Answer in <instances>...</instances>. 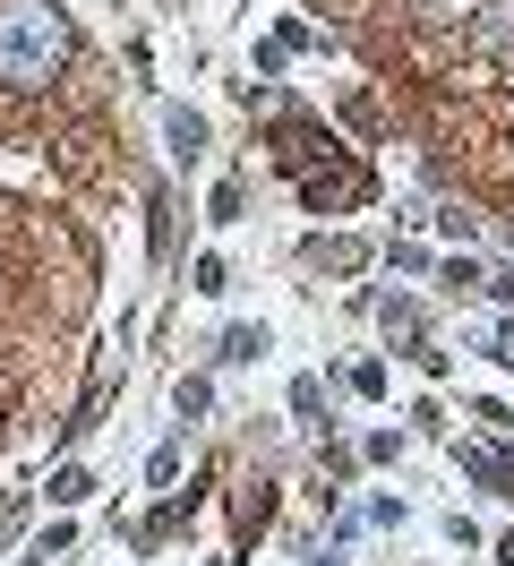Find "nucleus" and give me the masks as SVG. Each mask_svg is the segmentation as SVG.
I'll return each instance as SVG.
<instances>
[{
    "mask_svg": "<svg viewBox=\"0 0 514 566\" xmlns=\"http://www.w3.org/2000/svg\"><path fill=\"white\" fill-rule=\"evenodd\" d=\"M438 275H445V283H454V292H480V283H489V275H480V266H472V258H445Z\"/></svg>",
    "mask_w": 514,
    "mask_h": 566,
    "instance_id": "13",
    "label": "nucleus"
},
{
    "mask_svg": "<svg viewBox=\"0 0 514 566\" xmlns=\"http://www.w3.org/2000/svg\"><path fill=\"white\" fill-rule=\"evenodd\" d=\"M497 558H506V566H514V532H506V541H497Z\"/></svg>",
    "mask_w": 514,
    "mask_h": 566,
    "instance_id": "17",
    "label": "nucleus"
},
{
    "mask_svg": "<svg viewBox=\"0 0 514 566\" xmlns=\"http://www.w3.org/2000/svg\"><path fill=\"white\" fill-rule=\"evenodd\" d=\"M420 326H429V318H420V301H386V335H403L411 353H420Z\"/></svg>",
    "mask_w": 514,
    "mask_h": 566,
    "instance_id": "7",
    "label": "nucleus"
},
{
    "mask_svg": "<svg viewBox=\"0 0 514 566\" xmlns=\"http://www.w3.org/2000/svg\"><path fill=\"white\" fill-rule=\"evenodd\" d=\"M206 403H214L206 378H180V387H171V412H180V421H206Z\"/></svg>",
    "mask_w": 514,
    "mask_h": 566,
    "instance_id": "10",
    "label": "nucleus"
},
{
    "mask_svg": "<svg viewBox=\"0 0 514 566\" xmlns=\"http://www.w3.org/2000/svg\"><path fill=\"white\" fill-rule=\"evenodd\" d=\"M472 52H489L497 70H514V0H489L472 18Z\"/></svg>",
    "mask_w": 514,
    "mask_h": 566,
    "instance_id": "3",
    "label": "nucleus"
},
{
    "mask_svg": "<svg viewBox=\"0 0 514 566\" xmlns=\"http://www.w3.org/2000/svg\"><path fill=\"white\" fill-rule=\"evenodd\" d=\"M292 412H301V421H317V412H326V387H317V378H292Z\"/></svg>",
    "mask_w": 514,
    "mask_h": 566,
    "instance_id": "12",
    "label": "nucleus"
},
{
    "mask_svg": "<svg viewBox=\"0 0 514 566\" xmlns=\"http://www.w3.org/2000/svg\"><path fill=\"white\" fill-rule=\"evenodd\" d=\"M352 395H386V360H360V369H352Z\"/></svg>",
    "mask_w": 514,
    "mask_h": 566,
    "instance_id": "14",
    "label": "nucleus"
},
{
    "mask_svg": "<svg viewBox=\"0 0 514 566\" xmlns=\"http://www.w3.org/2000/svg\"><path fill=\"white\" fill-rule=\"evenodd\" d=\"M317 258H326L335 275H360V266H369V249H360V241H326V249H317Z\"/></svg>",
    "mask_w": 514,
    "mask_h": 566,
    "instance_id": "11",
    "label": "nucleus"
},
{
    "mask_svg": "<svg viewBox=\"0 0 514 566\" xmlns=\"http://www.w3.org/2000/svg\"><path fill=\"white\" fill-rule=\"evenodd\" d=\"M317 566H343V558H317Z\"/></svg>",
    "mask_w": 514,
    "mask_h": 566,
    "instance_id": "18",
    "label": "nucleus"
},
{
    "mask_svg": "<svg viewBox=\"0 0 514 566\" xmlns=\"http://www.w3.org/2000/svg\"><path fill=\"white\" fill-rule=\"evenodd\" d=\"M258 353H266V326H232V335H223V353H214V360H232V369H240V360H258Z\"/></svg>",
    "mask_w": 514,
    "mask_h": 566,
    "instance_id": "8",
    "label": "nucleus"
},
{
    "mask_svg": "<svg viewBox=\"0 0 514 566\" xmlns=\"http://www.w3.org/2000/svg\"><path fill=\"white\" fill-rule=\"evenodd\" d=\"M489 292H497V301H514V266H506V275H489Z\"/></svg>",
    "mask_w": 514,
    "mask_h": 566,
    "instance_id": "16",
    "label": "nucleus"
},
{
    "mask_svg": "<svg viewBox=\"0 0 514 566\" xmlns=\"http://www.w3.org/2000/svg\"><path fill=\"white\" fill-rule=\"evenodd\" d=\"M77 497H95V472L61 463V472H52V506H77Z\"/></svg>",
    "mask_w": 514,
    "mask_h": 566,
    "instance_id": "9",
    "label": "nucleus"
},
{
    "mask_svg": "<svg viewBox=\"0 0 514 566\" xmlns=\"http://www.w3.org/2000/svg\"><path fill=\"white\" fill-rule=\"evenodd\" d=\"M164 138H171V155H180V164H198V155H206V120H198L189 104H171V112H164Z\"/></svg>",
    "mask_w": 514,
    "mask_h": 566,
    "instance_id": "4",
    "label": "nucleus"
},
{
    "mask_svg": "<svg viewBox=\"0 0 514 566\" xmlns=\"http://www.w3.org/2000/svg\"><path fill=\"white\" fill-rule=\"evenodd\" d=\"M480 9H489V0H411V18H420V27H463V35H472Z\"/></svg>",
    "mask_w": 514,
    "mask_h": 566,
    "instance_id": "5",
    "label": "nucleus"
},
{
    "mask_svg": "<svg viewBox=\"0 0 514 566\" xmlns=\"http://www.w3.org/2000/svg\"><path fill=\"white\" fill-rule=\"evenodd\" d=\"M69 52H77V27L52 0H0V86L43 95L69 70Z\"/></svg>",
    "mask_w": 514,
    "mask_h": 566,
    "instance_id": "1",
    "label": "nucleus"
},
{
    "mask_svg": "<svg viewBox=\"0 0 514 566\" xmlns=\"http://www.w3.org/2000/svg\"><path fill=\"white\" fill-rule=\"evenodd\" d=\"M266 524H274V490L249 481V490H240V532H266Z\"/></svg>",
    "mask_w": 514,
    "mask_h": 566,
    "instance_id": "6",
    "label": "nucleus"
},
{
    "mask_svg": "<svg viewBox=\"0 0 514 566\" xmlns=\"http://www.w3.org/2000/svg\"><path fill=\"white\" fill-rule=\"evenodd\" d=\"M489 360H506V369H514V326H489Z\"/></svg>",
    "mask_w": 514,
    "mask_h": 566,
    "instance_id": "15",
    "label": "nucleus"
},
{
    "mask_svg": "<svg viewBox=\"0 0 514 566\" xmlns=\"http://www.w3.org/2000/svg\"><path fill=\"white\" fill-rule=\"evenodd\" d=\"M369 198V172L352 164V155H326V172H301V207L326 214V207H360Z\"/></svg>",
    "mask_w": 514,
    "mask_h": 566,
    "instance_id": "2",
    "label": "nucleus"
}]
</instances>
